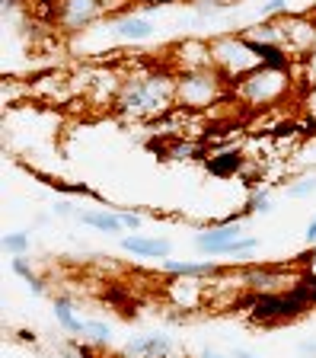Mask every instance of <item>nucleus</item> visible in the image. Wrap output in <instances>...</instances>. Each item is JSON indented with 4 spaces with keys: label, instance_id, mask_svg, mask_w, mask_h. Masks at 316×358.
I'll return each mask as SVG.
<instances>
[{
    "label": "nucleus",
    "instance_id": "nucleus-16",
    "mask_svg": "<svg viewBox=\"0 0 316 358\" xmlns=\"http://www.w3.org/2000/svg\"><path fill=\"white\" fill-rule=\"evenodd\" d=\"M80 339L90 343L93 349H109V345H112V327L105 320H83Z\"/></svg>",
    "mask_w": 316,
    "mask_h": 358
},
{
    "label": "nucleus",
    "instance_id": "nucleus-28",
    "mask_svg": "<svg viewBox=\"0 0 316 358\" xmlns=\"http://www.w3.org/2000/svg\"><path fill=\"white\" fill-rule=\"evenodd\" d=\"M303 112H307V115H316V87H307L303 90Z\"/></svg>",
    "mask_w": 316,
    "mask_h": 358
},
{
    "label": "nucleus",
    "instance_id": "nucleus-7",
    "mask_svg": "<svg viewBox=\"0 0 316 358\" xmlns=\"http://www.w3.org/2000/svg\"><path fill=\"white\" fill-rule=\"evenodd\" d=\"M285 48L294 58H303L307 52L316 48V20L310 16H285Z\"/></svg>",
    "mask_w": 316,
    "mask_h": 358
},
{
    "label": "nucleus",
    "instance_id": "nucleus-34",
    "mask_svg": "<svg viewBox=\"0 0 316 358\" xmlns=\"http://www.w3.org/2000/svg\"><path fill=\"white\" fill-rule=\"evenodd\" d=\"M198 358H234V355H224V352H218V349H202Z\"/></svg>",
    "mask_w": 316,
    "mask_h": 358
},
{
    "label": "nucleus",
    "instance_id": "nucleus-4",
    "mask_svg": "<svg viewBox=\"0 0 316 358\" xmlns=\"http://www.w3.org/2000/svg\"><path fill=\"white\" fill-rule=\"evenodd\" d=\"M234 93L249 106H271L291 93V71L278 67H256L240 83H234Z\"/></svg>",
    "mask_w": 316,
    "mask_h": 358
},
{
    "label": "nucleus",
    "instance_id": "nucleus-11",
    "mask_svg": "<svg viewBox=\"0 0 316 358\" xmlns=\"http://www.w3.org/2000/svg\"><path fill=\"white\" fill-rule=\"evenodd\" d=\"M246 166V154L240 148H224V150H214L211 157H204V170L211 173L214 179H230Z\"/></svg>",
    "mask_w": 316,
    "mask_h": 358
},
{
    "label": "nucleus",
    "instance_id": "nucleus-2",
    "mask_svg": "<svg viewBox=\"0 0 316 358\" xmlns=\"http://www.w3.org/2000/svg\"><path fill=\"white\" fill-rule=\"evenodd\" d=\"M211 67L224 77L227 83H240L246 74H253L259 64V58L253 55L249 42L240 32H227V36L211 38Z\"/></svg>",
    "mask_w": 316,
    "mask_h": 358
},
{
    "label": "nucleus",
    "instance_id": "nucleus-26",
    "mask_svg": "<svg viewBox=\"0 0 316 358\" xmlns=\"http://www.w3.org/2000/svg\"><path fill=\"white\" fill-rule=\"evenodd\" d=\"M121 221H125V231H141L144 227V217L137 215V211H128V208H119Z\"/></svg>",
    "mask_w": 316,
    "mask_h": 358
},
{
    "label": "nucleus",
    "instance_id": "nucleus-8",
    "mask_svg": "<svg viewBox=\"0 0 316 358\" xmlns=\"http://www.w3.org/2000/svg\"><path fill=\"white\" fill-rule=\"evenodd\" d=\"M243 237V227L240 224H214V227H204V231L195 234V250L204 256H224L227 246L234 240Z\"/></svg>",
    "mask_w": 316,
    "mask_h": 358
},
{
    "label": "nucleus",
    "instance_id": "nucleus-15",
    "mask_svg": "<svg viewBox=\"0 0 316 358\" xmlns=\"http://www.w3.org/2000/svg\"><path fill=\"white\" fill-rule=\"evenodd\" d=\"M243 36V32H240ZM246 38V36H243ZM249 48H253V55L259 58V64L262 67H278V71H291L294 64V55L287 52L285 45H271V42H256V38H246Z\"/></svg>",
    "mask_w": 316,
    "mask_h": 358
},
{
    "label": "nucleus",
    "instance_id": "nucleus-24",
    "mask_svg": "<svg viewBox=\"0 0 316 358\" xmlns=\"http://www.w3.org/2000/svg\"><path fill=\"white\" fill-rule=\"evenodd\" d=\"M10 268H13V275H20L26 282V278L36 275V268H32L29 256H10Z\"/></svg>",
    "mask_w": 316,
    "mask_h": 358
},
{
    "label": "nucleus",
    "instance_id": "nucleus-1",
    "mask_svg": "<svg viewBox=\"0 0 316 358\" xmlns=\"http://www.w3.org/2000/svg\"><path fill=\"white\" fill-rule=\"evenodd\" d=\"M176 106V77L173 74H131L119 83L112 109L125 119H163Z\"/></svg>",
    "mask_w": 316,
    "mask_h": 358
},
{
    "label": "nucleus",
    "instance_id": "nucleus-14",
    "mask_svg": "<svg viewBox=\"0 0 316 358\" xmlns=\"http://www.w3.org/2000/svg\"><path fill=\"white\" fill-rule=\"evenodd\" d=\"M160 268H163L166 275H182V278H211V275H220L224 268L218 266V262H192V259H163L160 262Z\"/></svg>",
    "mask_w": 316,
    "mask_h": 358
},
{
    "label": "nucleus",
    "instance_id": "nucleus-6",
    "mask_svg": "<svg viewBox=\"0 0 316 358\" xmlns=\"http://www.w3.org/2000/svg\"><path fill=\"white\" fill-rule=\"evenodd\" d=\"M301 275V272H297ZM297 275H291L287 268L278 266H246L240 268V282L253 294H275V291H287L297 285Z\"/></svg>",
    "mask_w": 316,
    "mask_h": 358
},
{
    "label": "nucleus",
    "instance_id": "nucleus-20",
    "mask_svg": "<svg viewBox=\"0 0 316 358\" xmlns=\"http://www.w3.org/2000/svg\"><path fill=\"white\" fill-rule=\"evenodd\" d=\"M313 192H316V173H310V176H303V179H297V182L287 186V195H291V199H307V195H313Z\"/></svg>",
    "mask_w": 316,
    "mask_h": 358
},
{
    "label": "nucleus",
    "instance_id": "nucleus-25",
    "mask_svg": "<svg viewBox=\"0 0 316 358\" xmlns=\"http://www.w3.org/2000/svg\"><path fill=\"white\" fill-rule=\"evenodd\" d=\"M285 13H287V0H262V7H259V16H265V20Z\"/></svg>",
    "mask_w": 316,
    "mask_h": 358
},
{
    "label": "nucleus",
    "instance_id": "nucleus-21",
    "mask_svg": "<svg viewBox=\"0 0 316 358\" xmlns=\"http://www.w3.org/2000/svg\"><path fill=\"white\" fill-rule=\"evenodd\" d=\"M243 208L249 211V215H269L275 205H271V199H269V192H253L249 195V201L243 205Z\"/></svg>",
    "mask_w": 316,
    "mask_h": 358
},
{
    "label": "nucleus",
    "instance_id": "nucleus-12",
    "mask_svg": "<svg viewBox=\"0 0 316 358\" xmlns=\"http://www.w3.org/2000/svg\"><path fill=\"white\" fill-rule=\"evenodd\" d=\"M112 32L119 38H125V42H147V38H153V22L147 20V16L141 13H125V16H115L112 22Z\"/></svg>",
    "mask_w": 316,
    "mask_h": 358
},
{
    "label": "nucleus",
    "instance_id": "nucleus-32",
    "mask_svg": "<svg viewBox=\"0 0 316 358\" xmlns=\"http://www.w3.org/2000/svg\"><path fill=\"white\" fill-rule=\"evenodd\" d=\"M303 240H307L310 246H316V217L307 224V231H303Z\"/></svg>",
    "mask_w": 316,
    "mask_h": 358
},
{
    "label": "nucleus",
    "instance_id": "nucleus-17",
    "mask_svg": "<svg viewBox=\"0 0 316 358\" xmlns=\"http://www.w3.org/2000/svg\"><path fill=\"white\" fill-rule=\"evenodd\" d=\"M52 310H54V320H58L61 327L68 329V333L80 336V329H83V320H80V317H77V310H74V304H70V298H54Z\"/></svg>",
    "mask_w": 316,
    "mask_h": 358
},
{
    "label": "nucleus",
    "instance_id": "nucleus-36",
    "mask_svg": "<svg viewBox=\"0 0 316 358\" xmlns=\"http://www.w3.org/2000/svg\"><path fill=\"white\" fill-rule=\"evenodd\" d=\"M16 333H20V339H23V343H36V333H29V329H16Z\"/></svg>",
    "mask_w": 316,
    "mask_h": 358
},
{
    "label": "nucleus",
    "instance_id": "nucleus-18",
    "mask_svg": "<svg viewBox=\"0 0 316 358\" xmlns=\"http://www.w3.org/2000/svg\"><path fill=\"white\" fill-rule=\"evenodd\" d=\"M29 246H32L29 231H10V234H3V250H7L10 256H26V253H29Z\"/></svg>",
    "mask_w": 316,
    "mask_h": 358
},
{
    "label": "nucleus",
    "instance_id": "nucleus-27",
    "mask_svg": "<svg viewBox=\"0 0 316 358\" xmlns=\"http://www.w3.org/2000/svg\"><path fill=\"white\" fill-rule=\"evenodd\" d=\"M52 211H54V217H77V205H70V201H54L52 205Z\"/></svg>",
    "mask_w": 316,
    "mask_h": 358
},
{
    "label": "nucleus",
    "instance_id": "nucleus-30",
    "mask_svg": "<svg viewBox=\"0 0 316 358\" xmlns=\"http://www.w3.org/2000/svg\"><path fill=\"white\" fill-rule=\"evenodd\" d=\"M297 352H301L303 358H316V339H303V343H297Z\"/></svg>",
    "mask_w": 316,
    "mask_h": 358
},
{
    "label": "nucleus",
    "instance_id": "nucleus-35",
    "mask_svg": "<svg viewBox=\"0 0 316 358\" xmlns=\"http://www.w3.org/2000/svg\"><path fill=\"white\" fill-rule=\"evenodd\" d=\"M230 355L234 358H262V355H256V352H249V349H234Z\"/></svg>",
    "mask_w": 316,
    "mask_h": 358
},
{
    "label": "nucleus",
    "instance_id": "nucleus-22",
    "mask_svg": "<svg viewBox=\"0 0 316 358\" xmlns=\"http://www.w3.org/2000/svg\"><path fill=\"white\" fill-rule=\"evenodd\" d=\"M297 61H301V80L307 83V87H316V48Z\"/></svg>",
    "mask_w": 316,
    "mask_h": 358
},
{
    "label": "nucleus",
    "instance_id": "nucleus-37",
    "mask_svg": "<svg viewBox=\"0 0 316 358\" xmlns=\"http://www.w3.org/2000/svg\"><path fill=\"white\" fill-rule=\"evenodd\" d=\"M105 3H109V13H112V10H115V3H121V7H125L128 0H105Z\"/></svg>",
    "mask_w": 316,
    "mask_h": 358
},
{
    "label": "nucleus",
    "instance_id": "nucleus-29",
    "mask_svg": "<svg viewBox=\"0 0 316 358\" xmlns=\"http://www.w3.org/2000/svg\"><path fill=\"white\" fill-rule=\"evenodd\" d=\"M26 285H29V291H32V294H36V298H45V282H42V278H38V275H32V278H26Z\"/></svg>",
    "mask_w": 316,
    "mask_h": 358
},
{
    "label": "nucleus",
    "instance_id": "nucleus-19",
    "mask_svg": "<svg viewBox=\"0 0 316 358\" xmlns=\"http://www.w3.org/2000/svg\"><path fill=\"white\" fill-rule=\"evenodd\" d=\"M192 7H195L198 20H211V16H218V13H224V10H230L224 0H192Z\"/></svg>",
    "mask_w": 316,
    "mask_h": 358
},
{
    "label": "nucleus",
    "instance_id": "nucleus-3",
    "mask_svg": "<svg viewBox=\"0 0 316 358\" xmlns=\"http://www.w3.org/2000/svg\"><path fill=\"white\" fill-rule=\"evenodd\" d=\"M224 77L214 67H195L176 74V106L179 109H208L224 96Z\"/></svg>",
    "mask_w": 316,
    "mask_h": 358
},
{
    "label": "nucleus",
    "instance_id": "nucleus-9",
    "mask_svg": "<svg viewBox=\"0 0 316 358\" xmlns=\"http://www.w3.org/2000/svg\"><path fill=\"white\" fill-rule=\"evenodd\" d=\"M173 339L160 329H151V333H141V336H131L125 343V355H135V358H173Z\"/></svg>",
    "mask_w": 316,
    "mask_h": 358
},
{
    "label": "nucleus",
    "instance_id": "nucleus-33",
    "mask_svg": "<svg viewBox=\"0 0 316 358\" xmlns=\"http://www.w3.org/2000/svg\"><path fill=\"white\" fill-rule=\"evenodd\" d=\"M301 266H307V268H316V246H313V250H307V253H303Z\"/></svg>",
    "mask_w": 316,
    "mask_h": 358
},
{
    "label": "nucleus",
    "instance_id": "nucleus-23",
    "mask_svg": "<svg viewBox=\"0 0 316 358\" xmlns=\"http://www.w3.org/2000/svg\"><path fill=\"white\" fill-rule=\"evenodd\" d=\"M259 246V240L256 237H240V240H234V243L227 246V253L224 256H249L253 250Z\"/></svg>",
    "mask_w": 316,
    "mask_h": 358
},
{
    "label": "nucleus",
    "instance_id": "nucleus-31",
    "mask_svg": "<svg viewBox=\"0 0 316 358\" xmlns=\"http://www.w3.org/2000/svg\"><path fill=\"white\" fill-rule=\"evenodd\" d=\"M135 3H141L147 10H160V7H173L176 0H135Z\"/></svg>",
    "mask_w": 316,
    "mask_h": 358
},
{
    "label": "nucleus",
    "instance_id": "nucleus-13",
    "mask_svg": "<svg viewBox=\"0 0 316 358\" xmlns=\"http://www.w3.org/2000/svg\"><path fill=\"white\" fill-rule=\"evenodd\" d=\"M77 221L93 227L99 234H109V237H121L125 231V221H121L119 211H109V208H86V211H77Z\"/></svg>",
    "mask_w": 316,
    "mask_h": 358
},
{
    "label": "nucleus",
    "instance_id": "nucleus-10",
    "mask_svg": "<svg viewBox=\"0 0 316 358\" xmlns=\"http://www.w3.org/2000/svg\"><path fill=\"white\" fill-rule=\"evenodd\" d=\"M119 246L125 253L131 256H141V259H170L173 256V243L166 237H141V234H128V237H121Z\"/></svg>",
    "mask_w": 316,
    "mask_h": 358
},
{
    "label": "nucleus",
    "instance_id": "nucleus-5",
    "mask_svg": "<svg viewBox=\"0 0 316 358\" xmlns=\"http://www.w3.org/2000/svg\"><path fill=\"white\" fill-rule=\"evenodd\" d=\"M109 16V3L105 0H54V22L64 32H83L93 22Z\"/></svg>",
    "mask_w": 316,
    "mask_h": 358
}]
</instances>
